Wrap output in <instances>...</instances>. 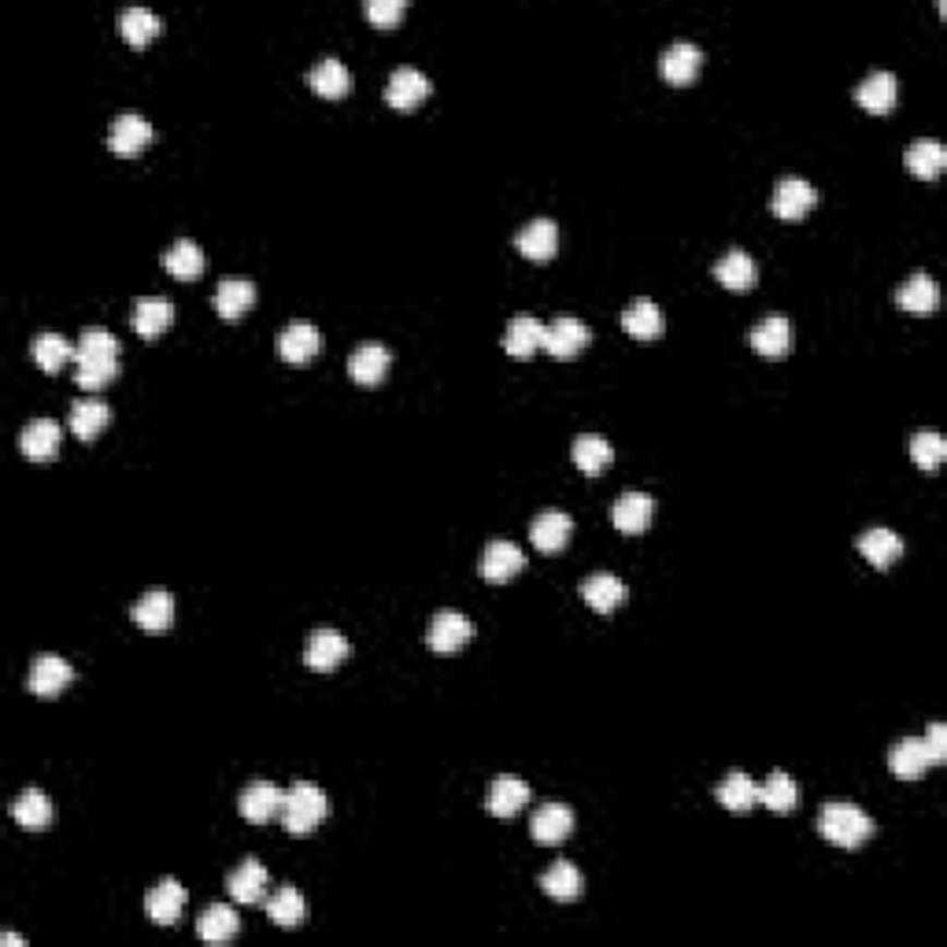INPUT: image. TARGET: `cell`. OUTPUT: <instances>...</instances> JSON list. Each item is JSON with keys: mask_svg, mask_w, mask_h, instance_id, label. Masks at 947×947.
I'll use <instances>...</instances> for the list:
<instances>
[{"mask_svg": "<svg viewBox=\"0 0 947 947\" xmlns=\"http://www.w3.org/2000/svg\"><path fill=\"white\" fill-rule=\"evenodd\" d=\"M522 567H526V551H522L514 541H493V544H485L482 562H477L482 578L493 581V585H503V581H511Z\"/></svg>", "mask_w": 947, "mask_h": 947, "instance_id": "30bf717a", "label": "cell"}, {"mask_svg": "<svg viewBox=\"0 0 947 947\" xmlns=\"http://www.w3.org/2000/svg\"><path fill=\"white\" fill-rule=\"evenodd\" d=\"M796 800H800V785H796L785 770H774L763 785H758V803L770 808L774 814H789L796 808Z\"/></svg>", "mask_w": 947, "mask_h": 947, "instance_id": "7dc6e473", "label": "cell"}, {"mask_svg": "<svg viewBox=\"0 0 947 947\" xmlns=\"http://www.w3.org/2000/svg\"><path fill=\"white\" fill-rule=\"evenodd\" d=\"M715 278L726 289H733V293H744V289H752L758 281V267L744 248H729L715 264Z\"/></svg>", "mask_w": 947, "mask_h": 947, "instance_id": "74e56055", "label": "cell"}, {"mask_svg": "<svg viewBox=\"0 0 947 947\" xmlns=\"http://www.w3.org/2000/svg\"><path fill=\"white\" fill-rule=\"evenodd\" d=\"M281 803H286V792L278 789L275 781H252L238 800V811L241 818L252 822V825H267L281 818Z\"/></svg>", "mask_w": 947, "mask_h": 947, "instance_id": "52a82bcc", "label": "cell"}, {"mask_svg": "<svg viewBox=\"0 0 947 947\" xmlns=\"http://www.w3.org/2000/svg\"><path fill=\"white\" fill-rule=\"evenodd\" d=\"M471 636H474V622L463 611H437L429 618L426 644L437 655H456L463 644H471Z\"/></svg>", "mask_w": 947, "mask_h": 947, "instance_id": "8992f818", "label": "cell"}, {"mask_svg": "<svg viewBox=\"0 0 947 947\" xmlns=\"http://www.w3.org/2000/svg\"><path fill=\"white\" fill-rule=\"evenodd\" d=\"M74 349H78V344H71L63 333H37L34 344H31V355L41 371L56 374V371L68 367V363H74Z\"/></svg>", "mask_w": 947, "mask_h": 947, "instance_id": "7bdbcfd3", "label": "cell"}, {"mask_svg": "<svg viewBox=\"0 0 947 947\" xmlns=\"http://www.w3.org/2000/svg\"><path fill=\"white\" fill-rule=\"evenodd\" d=\"M134 622L145 633H167L174 622V596L167 588H148L134 604Z\"/></svg>", "mask_w": 947, "mask_h": 947, "instance_id": "83f0119b", "label": "cell"}, {"mask_svg": "<svg viewBox=\"0 0 947 947\" xmlns=\"http://www.w3.org/2000/svg\"><path fill=\"white\" fill-rule=\"evenodd\" d=\"M326 818H330V800H326V792L318 789L315 781H296L293 789L286 792L281 825H286L293 837H307V833H315Z\"/></svg>", "mask_w": 947, "mask_h": 947, "instance_id": "3957f363", "label": "cell"}, {"mask_svg": "<svg viewBox=\"0 0 947 947\" xmlns=\"http://www.w3.org/2000/svg\"><path fill=\"white\" fill-rule=\"evenodd\" d=\"M544 349V323L537 315H514L503 330V352L511 360H533Z\"/></svg>", "mask_w": 947, "mask_h": 947, "instance_id": "e0dca14e", "label": "cell"}, {"mask_svg": "<svg viewBox=\"0 0 947 947\" xmlns=\"http://www.w3.org/2000/svg\"><path fill=\"white\" fill-rule=\"evenodd\" d=\"M349 659V636H344L341 630H315L312 636H307L304 644V663L318 673H330L333 667H341V663Z\"/></svg>", "mask_w": 947, "mask_h": 947, "instance_id": "ba28073f", "label": "cell"}, {"mask_svg": "<svg viewBox=\"0 0 947 947\" xmlns=\"http://www.w3.org/2000/svg\"><path fill=\"white\" fill-rule=\"evenodd\" d=\"M185 899H190V893L182 888V881L163 877L153 888V893H148V899H145L148 922H156V925H178V918H182V911H185Z\"/></svg>", "mask_w": 947, "mask_h": 947, "instance_id": "d6986e66", "label": "cell"}, {"mask_svg": "<svg viewBox=\"0 0 947 947\" xmlns=\"http://www.w3.org/2000/svg\"><path fill=\"white\" fill-rule=\"evenodd\" d=\"M404 15V0H367V19L374 26H397Z\"/></svg>", "mask_w": 947, "mask_h": 947, "instance_id": "f907efd6", "label": "cell"}, {"mask_svg": "<svg viewBox=\"0 0 947 947\" xmlns=\"http://www.w3.org/2000/svg\"><path fill=\"white\" fill-rule=\"evenodd\" d=\"M530 833H533V840L544 843V848H551V843H562V840L570 837V833H574V811H570L567 803H559V800L541 803V808L533 811Z\"/></svg>", "mask_w": 947, "mask_h": 947, "instance_id": "7c38bea8", "label": "cell"}, {"mask_svg": "<svg viewBox=\"0 0 947 947\" xmlns=\"http://www.w3.org/2000/svg\"><path fill=\"white\" fill-rule=\"evenodd\" d=\"M903 163H907V171H911L914 178H925V182H933V178H940V171L947 167V148L936 137L911 141V148H907Z\"/></svg>", "mask_w": 947, "mask_h": 947, "instance_id": "d590c367", "label": "cell"}, {"mask_svg": "<svg viewBox=\"0 0 947 947\" xmlns=\"http://www.w3.org/2000/svg\"><path fill=\"white\" fill-rule=\"evenodd\" d=\"M855 100L866 111H874V116H885V111H893L896 108V100H899V82H896V74L893 71H874V74H866V78L859 82V89H855Z\"/></svg>", "mask_w": 947, "mask_h": 947, "instance_id": "f546056e", "label": "cell"}, {"mask_svg": "<svg viewBox=\"0 0 947 947\" xmlns=\"http://www.w3.org/2000/svg\"><path fill=\"white\" fill-rule=\"evenodd\" d=\"M130 323H134V330L141 337H159L167 333V326L174 323V304L171 300H159V296H141L134 304V315H130Z\"/></svg>", "mask_w": 947, "mask_h": 947, "instance_id": "8d00e7d4", "label": "cell"}, {"mask_svg": "<svg viewBox=\"0 0 947 947\" xmlns=\"http://www.w3.org/2000/svg\"><path fill=\"white\" fill-rule=\"evenodd\" d=\"M159 26H163L159 23V15L145 4H130L119 12V34H123L130 45H137V49L153 41V37L159 34Z\"/></svg>", "mask_w": 947, "mask_h": 947, "instance_id": "f6af8a7d", "label": "cell"}, {"mask_svg": "<svg viewBox=\"0 0 947 947\" xmlns=\"http://www.w3.org/2000/svg\"><path fill=\"white\" fill-rule=\"evenodd\" d=\"M60 445H63V429L56 418H31L19 434V448H23L26 459L34 463H49V459L60 456Z\"/></svg>", "mask_w": 947, "mask_h": 947, "instance_id": "9c48e42d", "label": "cell"}, {"mask_svg": "<svg viewBox=\"0 0 947 947\" xmlns=\"http://www.w3.org/2000/svg\"><path fill=\"white\" fill-rule=\"evenodd\" d=\"M514 245H519V252L526 259H533V264H544V259H551L559 252V227L556 219H533L526 222L519 233H514Z\"/></svg>", "mask_w": 947, "mask_h": 947, "instance_id": "ac0fdd59", "label": "cell"}, {"mask_svg": "<svg viewBox=\"0 0 947 947\" xmlns=\"http://www.w3.org/2000/svg\"><path fill=\"white\" fill-rule=\"evenodd\" d=\"M526 803H530V785L514 774L496 777L489 796H485V811L496 814V818H514Z\"/></svg>", "mask_w": 947, "mask_h": 947, "instance_id": "cb8c5ba5", "label": "cell"}, {"mask_svg": "<svg viewBox=\"0 0 947 947\" xmlns=\"http://www.w3.org/2000/svg\"><path fill=\"white\" fill-rule=\"evenodd\" d=\"M818 833L837 848H859L874 837V818L848 800H829L818 814Z\"/></svg>", "mask_w": 947, "mask_h": 947, "instance_id": "7a4b0ae2", "label": "cell"}, {"mask_svg": "<svg viewBox=\"0 0 947 947\" xmlns=\"http://www.w3.org/2000/svg\"><path fill=\"white\" fill-rule=\"evenodd\" d=\"M933 766L930 752H925L922 737H903L896 740V748L888 752V770H893L899 781H918V777H925Z\"/></svg>", "mask_w": 947, "mask_h": 947, "instance_id": "484cf974", "label": "cell"}, {"mask_svg": "<svg viewBox=\"0 0 947 947\" xmlns=\"http://www.w3.org/2000/svg\"><path fill=\"white\" fill-rule=\"evenodd\" d=\"M618 323H622V330L636 337V341H655V337H663V330H667V318H663V307L655 304V300H633V304L618 315Z\"/></svg>", "mask_w": 947, "mask_h": 947, "instance_id": "f1b7e54d", "label": "cell"}, {"mask_svg": "<svg viewBox=\"0 0 947 947\" xmlns=\"http://www.w3.org/2000/svg\"><path fill=\"white\" fill-rule=\"evenodd\" d=\"M389 363H392V352L386 349V344L367 341V344H360V349H352L349 378L355 381V386H378V381L389 374Z\"/></svg>", "mask_w": 947, "mask_h": 947, "instance_id": "7402d4cb", "label": "cell"}, {"mask_svg": "<svg viewBox=\"0 0 947 947\" xmlns=\"http://www.w3.org/2000/svg\"><path fill=\"white\" fill-rule=\"evenodd\" d=\"M241 933V918L230 903H211L208 911L196 918V936L208 944H230Z\"/></svg>", "mask_w": 947, "mask_h": 947, "instance_id": "e575fe53", "label": "cell"}, {"mask_svg": "<svg viewBox=\"0 0 947 947\" xmlns=\"http://www.w3.org/2000/svg\"><path fill=\"white\" fill-rule=\"evenodd\" d=\"M267 918L275 925H281V930H296V925H304V918H307V899H304V893H300L296 885L275 888V896L267 899Z\"/></svg>", "mask_w": 947, "mask_h": 947, "instance_id": "f35d334b", "label": "cell"}, {"mask_svg": "<svg viewBox=\"0 0 947 947\" xmlns=\"http://www.w3.org/2000/svg\"><path fill=\"white\" fill-rule=\"evenodd\" d=\"M752 349L763 360H785L792 349V326L785 315H766L752 326Z\"/></svg>", "mask_w": 947, "mask_h": 947, "instance_id": "44dd1931", "label": "cell"}, {"mask_svg": "<svg viewBox=\"0 0 947 947\" xmlns=\"http://www.w3.org/2000/svg\"><path fill=\"white\" fill-rule=\"evenodd\" d=\"M318 344H323V337H318V330L307 323V318H293V323L278 333V355L286 363H296V367H304V363L315 360Z\"/></svg>", "mask_w": 947, "mask_h": 947, "instance_id": "5bb4252c", "label": "cell"}, {"mask_svg": "<svg viewBox=\"0 0 947 947\" xmlns=\"http://www.w3.org/2000/svg\"><path fill=\"white\" fill-rule=\"evenodd\" d=\"M626 596H630L626 581L607 574V570H596V574H588L585 581H581V599H585V604L593 607V611H599V615H611L615 607H622Z\"/></svg>", "mask_w": 947, "mask_h": 947, "instance_id": "ffe728a7", "label": "cell"}, {"mask_svg": "<svg viewBox=\"0 0 947 947\" xmlns=\"http://www.w3.org/2000/svg\"><path fill=\"white\" fill-rule=\"evenodd\" d=\"M119 374V341L108 330L93 326L78 337V349H74V378L86 392H97L116 381Z\"/></svg>", "mask_w": 947, "mask_h": 947, "instance_id": "6da1fadb", "label": "cell"}, {"mask_svg": "<svg viewBox=\"0 0 947 947\" xmlns=\"http://www.w3.org/2000/svg\"><path fill=\"white\" fill-rule=\"evenodd\" d=\"M74 681V667L68 659H60V655H37L31 673H26V689L34 692V696H60L63 689Z\"/></svg>", "mask_w": 947, "mask_h": 947, "instance_id": "8fae6325", "label": "cell"}, {"mask_svg": "<svg viewBox=\"0 0 947 947\" xmlns=\"http://www.w3.org/2000/svg\"><path fill=\"white\" fill-rule=\"evenodd\" d=\"M108 422H111V408L100 397H82V400H74V404H71L68 426H71L74 437L93 440L97 434H105Z\"/></svg>", "mask_w": 947, "mask_h": 947, "instance_id": "d6a6232c", "label": "cell"}, {"mask_svg": "<svg viewBox=\"0 0 947 947\" xmlns=\"http://www.w3.org/2000/svg\"><path fill=\"white\" fill-rule=\"evenodd\" d=\"M0 940H4L8 947H23V940H19V936H15V933H4V936H0Z\"/></svg>", "mask_w": 947, "mask_h": 947, "instance_id": "f5cc1de1", "label": "cell"}, {"mask_svg": "<svg viewBox=\"0 0 947 947\" xmlns=\"http://www.w3.org/2000/svg\"><path fill=\"white\" fill-rule=\"evenodd\" d=\"M715 800H718L726 811H733V814H748V811H752L755 803H758V781H755L752 774H744V770H729V774L718 781Z\"/></svg>", "mask_w": 947, "mask_h": 947, "instance_id": "4dcf8cb0", "label": "cell"}, {"mask_svg": "<svg viewBox=\"0 0 947 947\" xmlns=\"http://www.w3.org/2000/svg\"><path fill=\"white\" fill-rule=\"evenodd\" d=\"M570 533H574V519L567 511H541L537 519L530 522V541L533 548L544 551V556H556L570 544Z\"/></svg>", "mask_w": 947, "mask_h": 947, "instance_id": "4fadbf2b", "label": "cell"}, {"mask_svg": "<svg viewBox=\"0 0 947 947\" xmlns=\"http://www.w3.org/2000/svg\"><path fill=\"white\" fill-rule=\"evenodd\" d=\"M429 97V78L426 74H422L418 68H411V63H404V68H397L389 74V82H386V100H389V108H397V111H408V108H415V105H422V100Z\"/></svg>", "mask_w": 947, "mask_h": 947, "instance_id": "2e32d148", "label": "cell"}, {"mask_svg": "<svg viewBox=\"0 0 947 947\" xmlns=\"http://www.w3.org/2000/svg\"><path fill=\"white\" fill-rule=\"evenodd\" d=\"M256 304V286L248 278H222L219 289H215V312L222 318H241L248 307Z\"/></svg>", "mask_w": 947, "mask_h": 947, "instance_id": "60d3db41", "label": "cell"}, {"mask_svg": "<svg viewBox=\"0 0 947 947\" xmlns=\"http://www.w3.org/2000/svg\"><path fill=\"white\" fill-rule=\"evenodd\" d=\"M922 744H925V752H930L933 766H936V763H944V758H947V726H940V721H933V726L925 729Z\"/></svg>", "mask_w": 947, "mask_h": 947, "instance_id": "816d5d0a", "label": "cell"}, {"mask_svg": "<svg viewBox=\"0 0 947 947\" xmlns=\"http://www.w3.org/2000/svg\"><path fill=\"white\" fill-rule=\"evenodd\" d=\"M700 68H703V52L696 41H673L670 49L659 56L663 78L673 82V86H689L700 74Z\"/></svg>", "mask_w": 947, "mask_h": 947, "instance_id": "603a6c76", "label": "cell"}, {"mask_svg": "<svg viewBox=\"0 0 947 947\" xmlns=\"http://www.w3.org/2000/svg\"><path fill=\"white\" fill-rule=\"evenodd\" d=\"M896 304L903 307V312L930 315V312H936V304H940V286H936L933 275L918 270V275H911L903 286L896 289Z\"/></svg>", "mask_w": 947, "mask_h": 947, "instance_id": "1f68e13d", "label": "cell"}, {"mask_svg": "<svg viewBox=\"0 0 947 947\" xmlns=\"http://www.w3.org/2000/svg\"><path fill=\"white\" fill-rule=\"evenodd\" d=\"M163 267L167 275H174L178 281H193L204 275V252L196 241H174L163 256Z\"/></svg>", "mask_w": 947, "mask_h": 947, "instance_id": "c3c4849f", "label": "cell"}, {"mask_svg": "<svg viewBox=\"0 0 947 947\" xmlns=\"http://www.w3.org/2000/svg\"><path fill=\"white\" fill-rule=\"evenodd\" d=\"M307 82H312V89L318 93V97L337 100V97H344V93H349L352 74H349V68H344L341 60H337V56H323V60L307 71Z\"/></svg>", "mask_w": 947, "mask_h": 947, "instance_id": "b9f144b4", "label": "cell"}, {"mask_svg": "<svg viewBox=\"0 0 947 947\" xmlns=\"http://www.w3.org/2000/svg\"><path fill=\"white\" fill-rule=\"evenodd\" d=\"M655 519V500L648 493H622L611 503V522L622 533H644Z\"/></svg>", "mask_w": 947, "mask_h": 947, "instance_id": "d4e9b609", "label": "cell"}, {"mask_svg": "<svg viewBox=\"0 0 947 947\" xmlns=\"http://www.w3.org/2000/svg\"><path fill=\"white\" fill-rule=\"evenodd\" d=\"M814 204H818V190H814L808 178H796V174L777 178L774 196H770V211L777 219H803Z\"/></svg>", "mask_w": 947, "mask_h": 947, "instance_id": "5b68a950", "label": "cell"}, {"mask_svg": "<svg viewBox=\"0 0 947 947\" xmlns=\"http://www.w3.org/2000/svg\"><path fill=\"white\" fill-rule=\"evenodd\" d=\"M570 459H574L578 471L599 474V471H607V466H611L615 448L607 445V437H599V434H581L574 445H570Z\"/></svg>", "mask_w": 947, "mask_h": 947, "instance_id": "ee69618b", "label": "cell"}, {"mask_svg": "<svg viewBox=\"0 0 947 947\" xmlns=\"http://www.w3.org/2000/svg\"><path fill=\"white\" fill-rule=\"evenodd\" d=\"M911 459L922 471H940V463L947 459V440L936 429H918L911 437Z\"/></svg>", "mask_w": 947, "mask_h": 947, "instance_id": "681fc988", "label": "cell"}, {"mask_svg": "<svg viewBox=\"0 0 947 947\" xmlns=\"http://www.w3.org/2000/svg\"><path fill=\"white\" fill-rule=\"evenodd\" d=\"M267 866L259 859H245L241 862L238 870H233V874L227 877V893L238 899V903H245V907H252V903H264L267 899Z\"/></svg>", "mask_w": 947, "mask_h": 947, "instance_id": "4316f807", "label": "cell"}, {"mask_svg": "<svg viewBox=\"0 0 947 947\" xmlns=\"http://www.w3.org/2000/svg\"><path fill=\"white\" fill-rule=\"evenodd\" d=\"M153 141V123L137 111H123V116L111 119V130H108V145L111 153L119 156H137L141 148H148Z\"/></svg>", "mask_w": 947, "mask_h": 947, "instance_id": "9a60e30c", "label": "cell"}, {"mask_svg": "<svg viewBox=\"0 0 947 947\" xmlns=\"http://www.w3.org/2000/svg\"><path fill=\"white\" fill-rule=\"evenodd\" d=\"M541 888H544V896L559 899V903H574V899L581 896V888H585V881H581V870L574 866V862L559 859L541 874Z\"/></svg>", "mask_w": 947, "mask_h": 947, "instance_id": "ab89813d", "label": "cell"}, {"mask_svg": "<svg viewBox=\"0 0 947 947\" xmlns=\"http://www.w3.org/2000/svg\"><path fill=\"white\" fill-rule=\"evenodd\" d=\"M12 818L23 825V829H31V833H37V829H45V825L52 822V803H49V796H45L41 789H26V792H19L15 800H12Z\"/></svg>", "mask_w": 947, "mask_h": 947, "instance_id": "bcb514c9", "label": "cell"}, {"mask_svg": "<svg viewBox=\"0 0 947 947\" xmlns=\"http://www.w3.org/2000/svg\"><path fill=\"white\" fill-rule=\"evenodd\" d=\"M593 341L588 326L578 315H559L551 323H544V352L556 360H578V352Z\"/></svg>", "mask_w": 947, "mask_h": 947, "instance_id": "277c9868", "label": "cell"}, {"mask_svg": "<svg viewBox=\"0 0 947 947\" xmlns=\"http://www.w3.org/2000/svg\"><path fill=\"white\" fill-rule=\"evenodd\" d=\"M859 551H862V559L874 562L877 570H888L899 556H903V537H899L896 530L874 526L859 537Z\"/></svg>", "mask_w": 947, "mask_h": 947, "instance_id": "836d02e7", "label": "cell"}]
</instances>
